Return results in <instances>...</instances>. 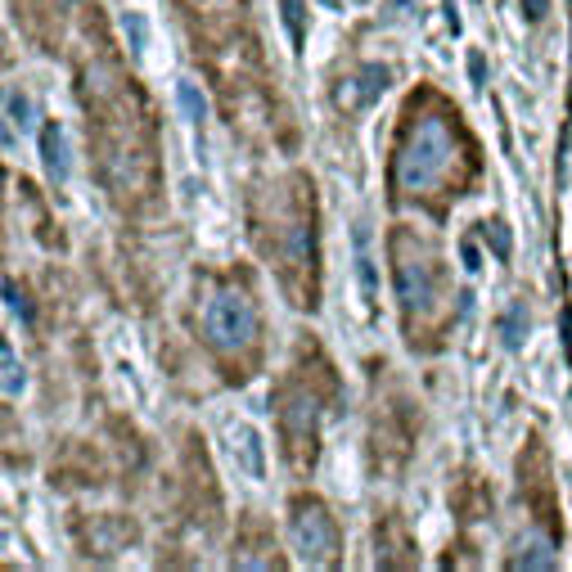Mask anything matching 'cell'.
<instances>
[{"label": "cell", "instance_id": "1", "mask_svg": "<svg viewBox=\"0 0 572 572\" xmlns=\"http://www.w3.org/2000/svg\"><path fill=\"white\" fill-rule=\"evenodd\" d=\"M455 163V131L446 113H419L392 158V190L397 194H424L446 181Z\"/></svg>", "mask_w": 572, "mask_h": 572}, {"label": "cell", "instance_id": "12", "mask_svg": "<svg viewBox=\"0 0 572 572\" xmlns=\"http://www.w3.org/2000/svg\"><path fill=\"white\" fill-rule=\"evenodd\" d=\"M0 365H5V397L14 401L23 392V365H19V356H14L10 343H0Z\"/></svg>", "mask_w": 572, "mask_h": 572}, {"label": "cell", "instance_id": "7", "mask_svg": "<svg viewBox=\"0 0 572 572\" xmlns=\"http://www.w3.org/2000/svg\"><path fill=\"white\" fill-rule=\"evenodd\" d=\"M41 163H46V176L55 185H64L68 176H73V158H68L64 127H46V131H41Z\"/></svg>", "mask_w": 572, "mask_h": 572}, {"label": "cell", "instance_id": "8", "mask_svg": "<svg viewBox=\"0 0 572 572\" xmlns=\"http://www.w3.org/2000/svg\"><path fill=\"white\" fill-rule=\"evenodd\" d=\"M509 568H554V545H550V536H536V532H532V536H518Z\"/></svg>", "mask_w": 572, "mask_h": 572}, {"label": "cell", "instance_id": "11", "mask_svg": "<svg viewBox=\"0 0 572 572\" xmlns=\"http://www.w3.org/2000/svg\"><path fill=\"white\" fill-rule=\"evenodd\" d=\"M5 113H10V127H19V131H32L37 127V104H32V95H23V91H5Z\"/></svg>", "mask_w": 572, "mask_h": 572}, {"label": "cell", "instance_id": "13", "mask_svg": "<svg viewBox=\"0 0 572 572\" xmlns=\"http://www.w3.org/2000/svg\"><path fill=\"white\" fill-rule=\"evenodd\" d=\"M523 329H527L523 302H514V307L505 311V320H500V334H505V347H518V343H523Z\"/></svg>", "mask_w": 572, "mask_h": 572}, {"label": "cell", "instance_id": "15", "mask_svg": "<svg viewBox=\"0 0 572 572\" xmlns=\"http://www.w3.org/2000/svg\"><path fill=\"white\" fill-rule=\"evenodd\" d=\"M280 10H284V23H289L293 41H298V46H302V0H284Z\"/></svg>", "mask_w": 572, "mask_h": 572}, {"label": "cell", "instance_id": "3", "mask_svg": "<svg viewBox=\"0 0 572 572\" xmlns=\"http://www.w3.org/2000/svg\"><path fill=\"white\" fill-rule=\"evenodd\" d=\"M392 280H397V302L406 316H428L437 307V271L424 248H410V235L392 239Z\"/></svg>", "mask_w": 572, "mask_h": 572}, {"label": "cell", "instance_id": "19", "mask_svg": "<svg viewBox=\"0 0 572 572\" xmlns=\"http://www.w3.org/2000/svg\"><path fill=\"white\" fill-rule=\"evenodd\" d=\"M460 257H464V266H469V271H478V266H482V262H478V248H473L469 239L460 244Z\"/></svg>", "mask_w": 572, "mask_h": 572}, {"label": "cell", "instance_id": "17", "mask_svg": "<svg viewBox=\"0 0 572 572\" xmlns=\"http://www.w3.org/2000/svg\"><path fill=\"white\" fill-rule=\"evenodd\" d=\"M127 32H131V50H145V19L127 14Z\"/></svg>", "mask_w": 572, "mask_h": 572}, {"label": "cell", "instance_id": "4", "mask_svg": "<svg viewBox=\"0 0 572 572\" xmlns=\"http://www.w3.org/2000/svg\"><path fill=\"white\" fill-rule=\"evenodd\" d=\"M289 536H293V550H298L311 568H325L338 550V527H334V518L325 514V505H316V500H298V505H293Z\"/></svg>", "mask_w": 572, "mask_h": 572}, {"label": "cell", "instance_id": "16", "mask_svg": "<svg viewBox=\"0 0 572 572\" xmlns=\"http://www.w3.org/2000/svg\"><path fill=\"white\" fill-rule=\"evenodd\" d=\"M5 307H10L14 316H23V320H28V302L19 298V289H14V280H5Z\"/></svg>", "mask_w": 572, "mask_h": 572}, {"label": "cell", "instance_id": "10", "mask_svg": "<svg viewBox=\"0 0 572 572\" xmlns=\"http://www.w3.org/2000/svg\"><path fill=\"white\" fill-rule=\"evenodd\" d=\"M235 451H239V460H244V473L248 478H262V442H257V433L248 424H239L235 428Z\"/></svg>", "mask_w": 572, "mask_h": 572}, {"label": "cell", "instance_id": "9", "mask_svg": "<svg viewBox=\"0 0 572 572\" xmlns=\"http://www.w3.org/2000/svg\"><path fill=\"white\" fill-rule=\"evenodd\" d=\"M352 244H356V275H361V289H365V298H374V293H379V271H374V253H370V230L356 226Z\"/></svg>", "mask_w": 572, "mask_h": 572}, {"label": "cell", "instance_id": "20", "mask_svg": "<svg viewBox=\"0 0 572 572\" xmlns=\"http://www.w3.org/2000/svg\"><path fill=\"white\" fill-rule=\"evenodd\" d=\"M523 5H527V19H545V0H523Z\"/></svg>", "mask_w": 572, "mask_h": 572}, {"label": "cell", "instance_id": "14", "mask_svg": "<svg viewBox=\"0 0 572 572\" xmlns=\"http://www.w3.org/2000/svg\"><path fill=\"white\" fill-rule=\"evenodd\" d=\"M176 100H181V113L190 122H203V109H208V104H203V95L194 91V82H181L176 86Z\"/></svg>", "mask_w": 572, "mask_h": 572}, {"label": "cell", "instance_id": "18", "mask_svg": "<svg viewBox=\"0 0 572 572\" xmlns=\"http://www.w3.org/2000/svg\"><path fill=\"white\" fill-rule=\"evenodd\" d=\"M487 235H491V248H496V257H505V253H509V235H505V226H487Z\"/></svg>", "mask_w": 572, "mask_h": 572}, {"label": "cell", "instance_id": "2", "mask_svg": "<svg viewBox=\"0 0 572 572\" xmlns=\"http://www.w3.org/2000/svg\"><path fill=\"white\" fill-rule=\"evenodd\" d=\"M203 338L217 352H244L257 338V307L244 289H217L203 302Z\"/></svg>", "mask_w": 572, "mask_h": 572}, {"label": "cell", "instance_id": "6", "mask_svg": "<svg viewBox=\"0 0 572 572\" xmlns=\"http://www.w3.org/2000/svg\"><path fill=\"white\" fill-rule=\"evenodd\" d=\"M383 86H388V68H361L356 77H347V82L338 86L334 100L343 104V109H365V104H374L383 95Z\"/></svg>", "mask_w": 572, "mask_h": 572}, {"label": "cell", "instance_id": "5", "mask_svg": "<svg viewBox=\"0 0 572 572\" xmlns=\"http://www.w3.org/2000/svg\"><path fill=\"white\" fill-rule=\"evenodd\" d=\"M280 424H284V442L289 455L302 464V446L316 455V437H320V406L311 392H289L280 406Z\"/></svg>", "mask_w": 572, "mask_h": 572}, {"label": "cell", "instance_id": "21", "mask_svg": "<svg viewBox=\"0 0 572 572\" xmlns=\"http://www.w3.org/2000/svg\"><path fill=\"white\" fill-rule=\"evenodd\" d=\"M563 338H568V356H572V307L563 311Z\"/></svg>", "mask_w": 572, "mask_h": 572}]
</instances>
